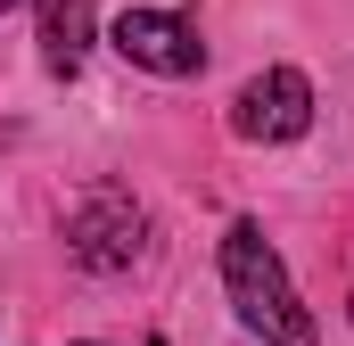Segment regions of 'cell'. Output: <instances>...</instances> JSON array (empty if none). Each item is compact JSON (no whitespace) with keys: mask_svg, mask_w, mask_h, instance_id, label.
I'll return each instance as SVG.
<instances>
[{"mask_svg":"<svg viewBox=\"0 0 354 346\" xmlns=\"http://www.w3.org/2000/svg\"><path fill=\"white\" fill-rule=\"evenodd\" d=\"M223 289H231L239 322L264 346H313V313L297 305L288 264H280V248L264 239V223H231V231H223Z\"/></svg>","mask_w":354,"mask_h":346,"instance_id":"1","label":"cell"},{"mask_svg":"<svg viewBox=\"0 0 354 346\" xmlns=\"http://www.w3.org/2000/svg\"><path fill=\"white\" fill-rule=\"evenodd\" d=\"M91 17H99V0H41V66L50 75H75L83 66Z\"/></svg>","mask_w":354,"mask_h":346,"instance_id":"5","label":"cell"},{"mask_svg":"<svg viewBox=\"0 0 354 346\" xmlns=\"http://www.w3.org/2000/svg\"><path fill=\"white\" fill-rule=\"evenodd\" d=\"M140 248H149V215L132 206V190H115V181L83 190V206L66 215V256L107 280V272H132Z\"/></svg>","mask_w":354,"mask_h":346,"instance_id":"2","label":"cell"},{"mask_svg":"<svg viewBox=\"0 0 354 346\" xmlns=\"http://www.w3.org/2000/svg\"><path fill=\"white\" fill-rule=\"evenodd\" d=\"M107 42H115L124 66H140V75H174L181 83V75L206 66V42H198V25H189L181 8H124Z\"/></svg>","mask_w":354,"mask_h":346,"instance_id":"3","label":"cell"},{"mask_svg":"<svg viewBox=\"0 0 354 346\" xmlns=\"http://www.w3.org/2000/svg\"><path fill=\"white\" fill-rule=\"evenodd\" d=\"M305 124H313V83L297 66H272V75H256L231 99V132L239 140H297Z\"/></svg>","mask_w":354,"mask_h":346,"instance_id":"4","label":"cell"},{"mask_svg":"<svg viewBox=\"0 0 354 346\" xmlns=\"http://www.w3.org/2000/svg\"><path fill=\"white\" fill-rule=\"evenodd\" d=\"M8 8H17V0H0V17H8Z\"/></svg>","mask_w":354,"mask_h":346,"instance_id":"6","label":"cell"}]
</instances>
